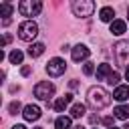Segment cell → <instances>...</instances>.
Masks as SVG:
<instances>
[{
  "label": "cell",
  "instance_id": "obj_10",
  "mask_svg": "<svg viewBox=\"0 0 129 129\" xmlns=\"http://www.w3.org/2000/svg\"><path fill=\"white\" fill-rule=\"evenodd\" d=\"M71 103H73V95H71V93H67L64 97H58V99L52 103V107H54V111H58V113H64V109H67Z\"/></svg>",
  "mask_w": 129,
  "mask_h": 129
},
{
  "label": "cell",
  "instance_id": "obj_21",
  "mask_svg": "<svg viewBox=\"0 0 129 129\" xmlns=\"http://www.w3.org/2000/svg\"><path fill=\"white\" fill-rule=\"evenodd\" d=\"M20 109H22V107H20V103H18V101H12V103L8 105V113H10V115L20 113Z\"/></svg>",
  "mask_w": 129,
  "mask_h": 129
},
{
  "label": "cell",
  "instance_id": "obj_18",
  "mask_svg": "<svg viewBox=\"0 0 129 129\" xmlns=\"http://www.w3.org/2000/svg\"><path fill=\"white\" fill-rule=\"evenodd\" d=\"M115 117H117V119H127V117H129V105H119V107H115Z\"/></svg>",
  "mask_w": 129,
  "mask_h": 129
},
{
  "label": "cell",
  "instance_id": "obj_13",
  "mask_svg": "<svg viewBox=\"0 0 129 129\" xmlns=\"http://www.w3.org/2000/svg\"><path fill=\"white\" fill-rule=\"evenodd\" d=\"M113 16H115V10H113L111 6H103V8L99 10V18H101L103 22H113V20H115Z\"/></svg>",
  "mask_w": 129,
  "mask_h": 129
},
{
  "label": "cell",
  "instance_id": "obj_17",
  "mask_svg": "<svg viewBox=\"0 0 129 129\" xmlns=\"http://www.w3.org/2000/svg\"><path fill=\"white\" fill-rule=\"evenodd\" d=\"M54 129H73V127H71V117H64V115L56 117V121H54Z\"/></svg>",
  "mask_w": 129,
  "mask_h": 129
},
{
  "label": "cell",
  "instance_id": "obj_12",
  "mask_svg": "<svg viewBox=\"0 0 129 129\" xmlns=\"http://www.w3.org/2000/svg\"><path fill=\"white\" fill-rule=\"evenodd\" d=\"M111 73H113V69H111V64H107V62H103V64H99V67H97V81H107Z\"/></svg>",
  "mask_w": 129,
  "mask_h": 129
},
{
  "label": "cell",
  "instance_id": "obj_29",
  "mask_svg": "<svg viewBox=\"0 0 129 129\" xmlns=\"http://www.w3.org/2000/svg\"><path fill=\"white\" fill-rule=\"evenodd\" d=\"M12 129H26V127H24V125H14Z\"/></svg>",
  "mask_w": 129,
  "mask_h": 129
},
{
  "label": "cell",
  "instance_id": "obj_33",
  "mask_svg": "<svg viewBox=\"0 0 129 129\" xmlns=\"http://www.w3.org/2000/svg\"><path fill=\"white\" fill-rule=\"evenodd\" d=\"M34 129H42V127H34Z\"/></svg>",
  "mask_w": 129,
  "mask_h": 129
},
{
  "label": "cell",
  "instance_id": "obj_16",
  "mask_svg": "<svg viewBox=\"0 0 129 129\" xmlns=\"http://www.w3.org/2000/svg\"><path fill=\"white\" fill-rule=\"evenodd\" d=\"M85 113H87V109H85L83 103H75V105L71 107V117H75V119H81Z\"/></svg>",
  "mask_w": 129,
  "mask_h": 129
},
{
  "label": "cell",
  "instance_id": "obj_1",
  "mask_svg": "<svg viewBox=\"0 0 129 129\" xmlns=\"http://www.w3.org/2000/svg\"><path fill=\"white\" fill-rule=\"evenodd\" d=\"M87 103L97 111V109H105L111 103V97L103 87H91L87 91Z\"/></svg>",
  "mask_w": 129,
  "mask_h": 129
},
{
  "label": "cell",
  "instance_id": "obj_15",
  "mask_svg": "<svg viewBox=\"0 0 129 129\" xmlns=\"http://www.w3.org/2000/svg\"><path fill=\"white\" fill-rule=\"evenodd\" d=\"M42 52H44V44H42V42H34V44H30V48H28V56H32V58L40 56Z\"/></svg>",
  "mask_w": 129,
  "mask_h": 129
},
{
  "label": "cell",
  "instance_id": "obj_11",
  "mask_svg": "<svg viewBox=\"0 0 129 129\" xmlns=\"http://www.w3.org/2000/svg\"><path fill=\"white\" fill-rule=\"evenodd\" d=\"M113 99H117V101H127L129 99V87L127 85H119V87H115V91H113Z\"/></svg>",
  "mask_w": 129,
  "mask_h": 129
},
{
  "label": "cell",
  "instance_id": "obj_32",
  "mask_svg": "<svg viewBox=\"0 0 129 129\" xmlns=\"http://www.w3.org/2000/svg\"><path fill=\"white\" fill-rule=\"evenodd\" d=\"M127 18H129V8H127Z\"/></svg>",
  "mask_w": 129,
  "mask_h": 129
},
{
  "label": "cell",
  "instance_id": "obj_4",
  "mask_svg": "<svg viewBox=\"0 0 129 129\" xmlns=\"http://www.w3.org/2000/svg\"><path fill=\"white\" fill-rule=\"evenodd\" d=\"M42 10V2L40 0H22L18 4V12L26 18H32V16H38Z\"/></svg>",
  "mask_w": 129,
  "mask_h": 129
},
{
  "label": "cell",
  "instance_id": "obj_26",
  "mask_svg": "<svg viewBox=\"0 0 129 129\" xmlns=\"http://www.w3.org/2000/svg\"><path fill=\"white\" fill-rule=\"evenodd\" d=\"M10 40H12V36H10V34H4V40H2V46H4V44H8Z\"/></svg>",
  "mask_w": 129,
  "mask_h": 129
},
{
  "label": "cell",
  "instance_id": "obj_31",
  "mask_svg": "<svg viewBox=\"0 0 129 129\" xmlns=\"http://www.w3.org/2000/svg\"><path fill=\"white\" fill-rule=\"evenodd\" d=\"M73 129H85V127H81V125H77V127H73Z\"/></svg>",
  "mask_w": 129,
  "mask_h": 129
},
{
  "label": "cell",
  "instance_id": "obj_27",
  "mask_svg": "<svg viewBox=\"0 0 129 129\" xmlns=\"http://www.w3.org/2000/svg\"><path fill=\"white\" fill-rule=\"evenodd\" d=\"M10 24V18H2V26H8Z\"/></svg>",
  "mask_w": 129,
  "mask_h": 129
},
{
  "label": "cell",
  "instance_id": "obj_24",
  "mask_svg": "<svg viewBox=\"0 0 129 129\" xmlns=\"http://www.w3.org/2000/svg\"><path fill=\"white\" fill-rule=\"evenodd\" d=\"M101 121H103V125H107V127H113V121H115V119H113V117H103Z\"/></svg>",
  "mask_w": 129,
  "mask_h": 129
},
{
  "label": "cell",
  "instance_id": "obj_20",
  "mask_svg": "<svg viewBox=\"0 0 129 129\" xmlns=\"http://www.w3.org/2000/svg\"><path fill=\"white\" fill-rule=\"evenodd\" d=\"M0 10H2V16H4V18H10V14H12L14 6H12V4H8V2H4V4L0 6Z\"/></svg>",
  "mask_w": 129,
  "mask_h": 129
},
{
  "label": "cell",
  "instance_id": "obj_19",
  "mask_svg": "<svg viewBox=\"0 0 129 129\" xmlns=\"http://www.w3.org/2000/svg\"><path fill=\"white\" fill-rule=\"evenodd\" d=\"M8 58H10V62H12V64H20V62H22V58H24V54H22L20 50H12V52L8 54Z\"/></svg>",
  "mask_w": 129,
  "mask_h": 129
},
{
  "label": "cell",
  "instance_id": "obj_9",
  "mask_svg": "<svg viewBox=\"0 0 129 129\" xmlns=\"http://www.w3.org/2000/svg\"><path fill=\"white\" fill-rule=\"evenodd\" d=\"M22 117L26 119V121H36V119H40V107L38 105H26L24 107V111H22Z\"/></svg>",
  "mask_w": 129,
  "mask_h": 129
},
{
  "label": "cell",
  "instance_id": "obj_30",
  "mask_svg": "<svg viewBox=\"0 0 129 129\" xmlns=\"http://www.w3.org/2000/svg\"><path fill=\"white\" fill-rule=\"evenodd\" d=\"M125 79H127V81H129V69H127V71H125Z\"/></svg>",
  "mask_w": 129,
  "mask_h": 129
},
{
  "label": "cell",
  "instance_id": "obj_3",
  "mask_svg": "<svg viewBox=\"0 0 129 129\" xmlns=\"http://www.w3.org/2000/svg\"><path fill=\"white\" fill-rule=\"evenodd\" d=\"M36 34H38V26H36V22H32V20H24V22L18 24V38H20V40H24V42H32V40L36 38Z\"/></svg>",
  "mask_w": 129,
  "mask_h": 129
},
{
  "label": "cell",
  "instance_id": "obj_25",
  "mask_svg": "<svg viewBox=\"0 0 129 129\" xmlns=\"http://www.w3.org/2000/svg\"><path fill=\"white\" fill-rule=\"evenodd\" d=\"M20 73H22V77H28V75H30V67H22Z\"/></svg>",
  "mask_w": 129,
  "mask_h": 129
},
{
  "label": "cell",
  "instance_id": "obj_34",
  "mask_svg": "<svg viewBox=\"0 0 129 129\" xmlns=\"http://www.w3.org/2000/svg\"><path fill=\"white\" fill-rule=\"evenodd\" d=\"M109 129H117V127H109Z\"/></svg>",
  "mask_w": 129,
  "mask_h": 129
},
{
  "label": "cell",
  "instance_id": "obj_5",
  "mask_svg": "<svg viewBox=\"0 0 129 129\" xmlns=\"http://www.w3.org/2000/svg\"><path fill=\"white\" fill-rule=\"evenodd\" d=\"M95 12V2L93 0H75L73 2V14L79 16V18H87V16H93Z\"/></svg>",
  "mask_w": 129,
  "mask_h": 129
},
{
  "label": "cell",
  "instance_id": "obj_28",
  "mask_svg": "<svg viewBox=\"0 0 129 129\" xmlns=\"http://www.w3.org/2000/svg\"><path fill=\"white\" fill-rule=\"evenodd\" d=\"M89 123H97V115H91L89 117Z\"/></svg>",
  "mask_w": 129,
  "mask_h": 129
},
{
  "label": "cell",
  "instance_id": "obj_14",
  "mask_svg": "<svg viewBox=\"0 0 129 129\" xmlns=\"http://www.w3.org/2000/svg\"><path fill=\"white\" fill-rule=\"evenodd\" d=\"M125 30H127L125 20H113V22H111V32H113L115 36H121Z\"/></svg>",
  "mask_w": 129,
  "mask_h": 129
},
{
  "label": "cell",
  "instance_id": "obj_23",
  "mask_svg": "<svg viewBox=\"0 0 129 129\" xmlns=\"http://www.w3.org/2000/svg\"><path fill=\"white\" fill-rule=\"evenodd\" d=\"M119 79H121V77H119V73H111V75H109V79H107V83H109V85H117V87H119Z\"/></svg>",
  "mask_w": 129,
  "mask_h": 129
},
{
  "label": "cell",
  "instance_id": "obj_6",
  "mask_svg": "<svg viewBox=\"0 0 129 129\" xmlns=\"http://www.w3.org/2000/svg\"><path fill=\"white\" fill-rule=\"evenodd\" d=\"M54 95V85L48 83V81H40L34 85V97L40 99V101H48L50 97Z\"/></svg>",
  "mask_w": 129,
  "mask_h": 129
},
{
  "label": "cell",
  "instance_id": "obj_2",
  "mask_svg": "<svg viewBox=\"0 0 129 129\" xmlns=\"http://www.w3.org/2000/svg\"><path fill=\"white\" fill-rule=\"evenodd\" d=\"M113 56L119 67L129 69V40H119L113 44Z\"/></svg>",
  "mask_w": 129,
  "mask_h": 129
},
{
  "label": "cell",
  "instance_id": "obj_22",
  "mask_svg": "<svg viewBox=\"0 0 129 129\" xmlns=\"http://www.w3.org/2000/svg\"><path fill=\"white\" fill-rule=\"evenodd\" d=\"M83 73H85V75H93V73H95V62H91V60H89V62H85Z\"/></svg>",
  "mask_w": 129,
  "mask_h": 129
},
{
  "label": "cell",
  "instance_id": "obj_8",
  "mask_svg": "<svg viewBox=\"0 0 129 129\" xmlns=\"http://www.w3.org/2000/svg\"><path fill=\"white\" fill-rule=\"evenodd\" d=\"M89 54H91V50H89L85 44H77V46H73V48H71V56H73V60H75V62L87 60V58H89Z\"/></svg>",
  "mask_w": 129,
  "mask_h": 129
},
{
  "label": "cell",
  "instance_id": "obj_7",
  "mask_svg": "<svg viewBox=\"0 0 129 129\" xmlns=\"http://www.w3.org/2000/svg\"><path fill=\"white\" fill-rule=\"evenodd\" d=\"M64 71H67V62H64L62 58H58V56L50 58L48 64H46V73H48V77H60Z\"/></svg>",
  "mask_w": 129,
  "mask_h": 129
}]
</instances>
